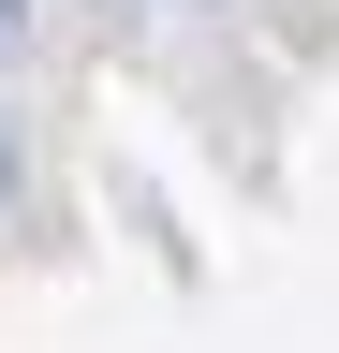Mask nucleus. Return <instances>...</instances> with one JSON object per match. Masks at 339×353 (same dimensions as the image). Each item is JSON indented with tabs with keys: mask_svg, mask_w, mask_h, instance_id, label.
Here are the masks:
<instances>
[{
	"mask_svg": "<svg viewBox=\"0 0 339 353\" xmlns=\"http://www.w3.org/2000/svg\"><path fill=\"white\" fill-rule=\"evenodd\" d=\"M0 192H15V132H0Z\"/></svg>",
	"mask_w": 339,
	"mask_h": 353,
	"instance_id": "1",
	"label": "nucleus"
},
{
	"mask_svg": "<svg viewBox=\"0 0 339 353\" xmlns=\"http://www.w3.org/2000/svg\"><path fill=\"white\" fill-rule=\"evenodd\" d=\"M0 44H15V0H0Z\"/></svg>",
	"mask_w": 339,
	"mask_h": 353,
	"instance_id": "2",
	"label": "nucleus"
}]
</instances>
